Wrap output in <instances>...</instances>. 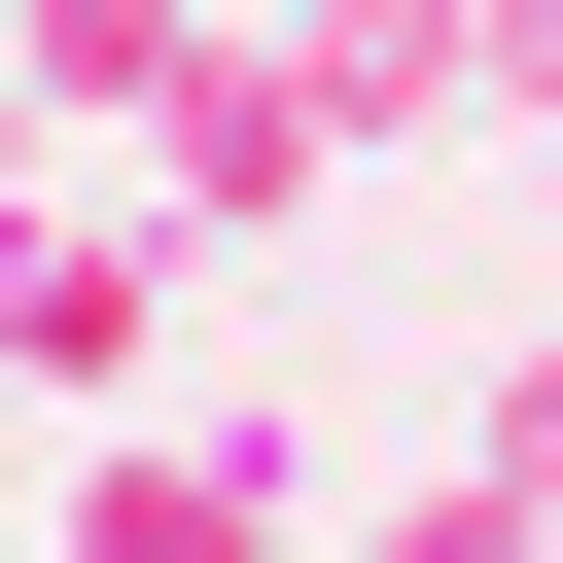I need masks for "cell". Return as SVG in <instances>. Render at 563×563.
<instances>
[{"mask_svg": "<svg viewBox=\"0 0 563 563\" xmlns=\"http://www.w3.org/2000/svg\"><path fill=\"white\" fill-rule=\"evenodd\" d=\"M106 352H141V246L106 211H0V387H106Z\"/></svg>", "mask_w": 563, "mask_h": 563, "instance_id": "cell-1", "label": "cell"}, {"mask_svg": "<svg viewBox=\"0 0 563 563\" xmlns=\"http://www.w3.org/2000/svg\"><path fill=\"white\" fill-rule=\"evenodd\" d=\"M70 563H282V493H246V457H106V493H70Z\"/></svg>", "mask_w": 563, "mask_h": 563, "instance_id": "cell-2", "label": "cell"}, {"mask_svg": "<svg viewBox=\"0 0 563 563\" xmlns=\"http://www.w3.org/2000/svg\"><path fill=\"white\" fill-rule=\"evenodd\" d=\"M176 70V0H35V106H141Z\"/></svg>", "mask_w": 563, "mask_h": 563, "instance_id": "cell-3", "label": "cell"}, {"mask_svg": "<svg viewBox=\"0 0 563 563\" xmlns=\"http://www.w3.org/2000/svg\"><path fill=\"white\" fill-rule=\"evenodd\" d=\"M0 211H35V70H0Z\"/></svg>", "mask_w": 563, "mask_h": 563, "instance_id": "cell-4", "label": "cell"}, {"mask_svg": "<svg viewBox=\"0 0 563 563\" xmlns=\"http://www.w3.org/2000/svg\"><path fill=\"white\" fill-rule=\"evenodd\" d=\"M528 457H563V387H528Z\"/></svg>", "mask_w": 563, "mask_h": 563, "instance_id": "cell-5", "label": "cell"}]
</instances>
